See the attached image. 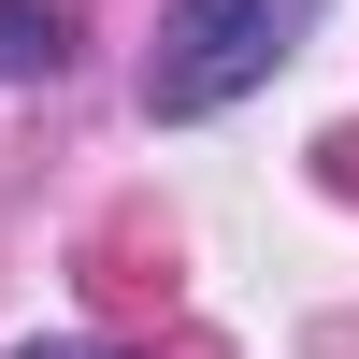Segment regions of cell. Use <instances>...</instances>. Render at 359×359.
Listing matches in <instances>:
<instances>
[{"label":"cell","instance_id":"3","mask_svg":"<svg viewBox=\"0 0 359 359\" xmlns=\"http://www.w3.org/2000/svg\"><path fill=\"white\" fill-rule=\"evenodd\" d=\"M15 359H101V345H72V331H57V345H15Z\"/></svg>","mask_w":359,"mask_h":359},{"label":"cell","instance_id":"1","mask_svg":"<svg viewBox=\"0 0 359 359\" xmlns=\"http://www.w3.org/2000/svg\"><path fill=\"white\" fill-rule=\"evenodd\" d=\"M316 29V0H172L144 43V115H230L245 86H273V57Z\"/></svg>","mask_w":359,"mask_h":359},{"label":"cell","instance_id":"2","mask_svg":"<svg viewBox=\"0 0 359 359\" xmlns=\"http://www.w3.org/2000/svg\"><path fill=\"white\" fill-rule=\"evenodd\" d=\"M43 72H72V15L57 0H0V86H43Z\"/></svg>","mask_w":359,"mask_h":359}]
</instances>
